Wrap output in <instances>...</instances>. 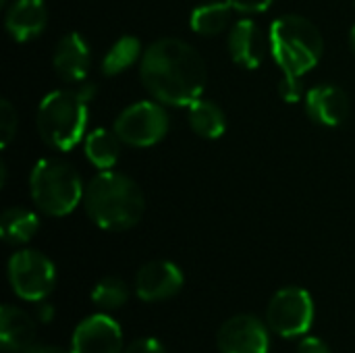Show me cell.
Listing matches in <instances>:
<instances>
[{
  "instance_id": "ac0fdd59",
  "label": "cell",
  "mask_w": 355,
  "mask_h": 353,
  "mask_svg": "<svg viewBox=\"0 0 355 353\" xmlns=\"http://www.w3.org/2000/svg\"><path fill=\"white\" fill-rule=\"evenodd\" d=\"M189 125L198 135L206 139H218L227 129V117L216 102L198 98L193 104H189Z\"/></svg>"
},
{
  "instance_id": "484cf974",
  "label": "cell",
  "mask_w": 355,
  "mask_h": 353,
  "mask_svg": "<svg viewBox=\"0 0 355 353\" xmlns=\"http://www.w3.org/2000/svg\"><path fill=\"white\" fill-rule=\"evenodd\" d=\"M123 353H166V350L162 347V343H160L158 339L144 337V339L133 341L129 347H125Z\"/></svg>"
},
{
  "instance_id": "7402d4cb",
  "label": "cell",
  "mask_w": 355,
  "mask_h": 353,
  "mask_svg": "<svg viewBox=\"0 0 355 353\" xmlns=\"http://www.w3.org/2000/svg\"><path fill=\"white\" fill-rule=\"evenodd\" d=\"M127 300H129V287L119 277H106L98 281L92 289V302L96 308H102V310L123 308Z\"/></svg>"
},
{
  "instance_id": "277c9868",
  "label": "cell",
  "mask_w": 355,
  "mask_h": 353,
  "mask_svg": "<svg viewBox=\"0 0 355 353\" xmlns=\"http://www.w3.org/2000/svg\"><path fill=\"white\" fill-rule=\"evenodd\" d=\"M87 100L79 89L50 92L37 106L35 125L42 139L56 150L75 148L87 129Z\"/></svg>"
},
{
  "instance_id": "4fadbf2b",
  "label": "cell",
  "mask_w": 355,
  "mask_h": 353,
  "mask_svg": "<svg viewBox=\"0 0 355 353\" xmlns=\"http://www.w3.org/2000/svg\"><path fill=\"white\" fill-rule=\"evenodd\" d=\"M52 64H54L56 75L62 81L81 83L92 64V52H89V44L85 42V37L75 31L62 35L54 48Z\"/></svg>"
},
{
  "instance_id": "ffe728a7",
  "label": "cell",
  "mask_w": 355,
  "mask_h": 353,
  "mask_svg": "<svg viewBox=\"0 0 355 353\" xmlns=\"http://www.w3.org/2000/svg\"><path fill=\"white\" fill-rule=\"evenodd\" d=\"M231 10L233 6L227 0L202 4L191 12V19H189L191 29L200 35H216L225 31L227 25L231 23Z\"/></svg>"
},
{
  "instance_id": "9a60e30c",
  "label": "cell",
  "mask_w": 355,
  "mask_h": 353,
  "mask_svg": "<svg viewBox=\"0 0 355 353\" xmlns=\"http://www.w3.org/2000/svg\"><path fill=\"white\" fill-rule=\"evenodd\" d=\"M6 29L12 40L29 42L42 35L48 23V8L44 0H15L6 10Z\"/></svg>"
},
{
  "instance_id": "d6986e66",
  "label": "cell",
  "mask_w": 355,
  "mask_h": 353,
  "mask_svg": "<svg viewBox=\"0 0 355 353\" xmlns=\"http://www.w3.org/2000/svg\"><path fill=\"white\" fill-rule=\"evenodd\" d=\"M85 156L87 160L100 169V171H110L121 156V137L116 131L108 129H96L85 137Z\"/></svg>"
},
{
  "instance_id": "f1b7e54d",
  "label": "cell",
  "mask_w": 355,
  "mask_h": 353,
  "mask_svg": "<svg viewBox=\"0 0 355 353\" xmlns=\"http://www.w3.org/2000/svg\"><path fill=\"white\" fill-rule=\"evenodd\" d=\"M12 353H67L62 347H58V345H37V343H33V345H29V347H25V350H21V352H12Z\"/></svg>"
},
{
  "instance_id": "7c38bea8",
  "label": "cell",
  "mask_w": 355,
  "mask_h": 353,
  "mask_svg": "<svg viewBox=\"0 0 355 353\" xmlns=\"http://www.w3.org/2000/svg\"><path fill=\"white\" fill-rule=\"evenodd\" d=\"M308 117L324 127H339L349 117V96L343 87L320 83L306 94Z\"/></svg>"
},
{
  "instance_id": "3957f363",
  "label": "cell",
  "mask_w": 355,
  "mask_h": 353,
  "mask_svg": "<svg viewBox=\"0 0 355 353\" xmlns=\"http://www.w3.org/2000/svg\"><path fill=\"white\" fill-rule=\"evenodd\" d=\"M268 48L287 77H304L324 52L320 29L302 15H283L270 25Z\"/></svg>"
},
{
  "instance_id": "44dd1931",
  "label": "cell",
  "mask_w": 355,
  "mask_h": 353,
  "mask_svg": "<svg viewBox=\"0 0 355 353\" xmlns=\"http://www.w3.org/2000/svg\"><path fill=\"white\" fill-rule=\"evenodd\" d=\"M139 56H144L141 52V42L135 35H123L119 37L110 50L106 52L104 60H102V73L108 77L121 75L125 73Z\"/></svg>"
},
{
  "instance_id": "52a82bcc",
  "label": "cell",
  "mask_w": 355,
  "mask_h": 353,
  "mask_svg": "<svg viewBox=\"0 0 355 353\" xmlns=\"http://www.w3.org/2000/svg\"><path fill=\"white\" fill-rule=\"evenodd\" d=\"M314 322L312 295L302 287L279 289L266 308V325L283 339L304 337Z\"/></svg>"
},
{
  "instance_id": "30bf717a",
  "label": "cell",
  "mask_w": 355,
  "mask_h": 353,
  "mask_svg": "<svg viewBox=\"0 0 355 353\" xmlns=\"http://www.w3.org/2000/svg\"><path fill=\"white\" fill-rule=\"evenodd\" d=\"M185 283L183 270L168 260L144 264L135 275V295L146 304H158L175 298Z\"/></svg>"
},
{
  "instance_id": "603a6c76",
  "label": "cell",
  "mask_w": 355,
  "mask_h": 353,
  "mask_svg": "<svg viewBox=\"0 0 355 353\" xmlns=\"http://www.w3.org/2000/svg\"><path fill=\"white\" fill-rule=\"evenodd\" d=\"M17 127H19V117H17L15 106L10 104V100H2L0 104V146L2 148H6L15 139Z\"/></svg>"
},
{
  "instance_id": "7a4b0ae2",
  "label": "cell",
  "mask_w": 355,
  "mask_h": 353,
  "mask_svg": "<svg viewBox=\"0 0 355 353\" xmlns=\"http://www.w3.org/2000/svg\"><path fill=\"white\" fill-rule=\"evenodd\" d=\"M83 208L96 227L104 231H127L141 221L146 200L139 185L125 173L100 171L85 185Z\"/></svg>"
},
{
  "instance_id": "5bb4252c",
  "label": "cell",
  "mask_w": 355,
  "mask_h": 353,
  "mask_svg": "<svg viewBox=\"0 0 355 353\" xmlns=\"http://www.w3.org/2000/svg\"><path fill=\"white\" fill-rule=\"evenodd\" d=\"M231 58L243 69H258L264 60L266 40L262 29L252 19H241L233 25L229 33Z\"/></svg>"
},
{
  "instance_id": "ba28073f",
  "label": "cell",
  "mask_w": 355,
  "mask_h": 353,
  "mask_svg": "<svg viewBox=\"0 0 355 353\" xmlns=\"http://www.w3.org/2000/svg\"><path fill=\"white\" fill-rule=\"evenodd\" d=\"M114 131L123 144L135 148H150L164 139L168 131V114L162 102L141 100L127 106L114 121Z\"/></svg>"
},
{
  "instance_id": "2e32d148",
  "label": "cell",
  "mask_w": 355,
  "mask_h": 353,
  "mask_svg": "<svg viewBox=\"0 0 355 353\" xmlns=\"http://www.w3.org/2000/svg\"><path fill=\"white\" fill-rule=\"evenodd\" d=\"M35 320L17 306H4L0 310V343L6 353L21 352L35 343Z\"/></svg>"
},
{
  "instance_id": "8fae6325",
  "label": "cell",
  "mask_w": 355,
  "mask_h": 353,
  "mask_svg": "<svg viewBox=\"0 0 355 353\" xmlns=\"http://www.w3.org/2000/svg\"><path fill=\"white\" fill-rule=\"evenodd\" d=\"M69 353H123V331L106 314H92L81 320L71 339Z\"/></svg>"
},
{
  "instance_id": "f546056e",
  "label": "cell",
  "mask_w": 355,
  "mask_h": 353,
  "mask_svg": "<svg viewBox=\"0 0 355 353\" xmlns=\"http://www.w3.org/2000/svg\"><path fill=\"white\" fill-rule=\"evenodd\" d=\"M349 46H352V52L355 54V25L352 27V31H349Z\"/></svg>"
},
{
  "instance_id": "d4e9b609",
  "label": "cell",
  "mask_w": 355,
  "mask_h": 353,
  "mask_svg": "<svg viewBox=\"0 0 355 353\" xmlns=\"http://www.w3.org/2000/svg\"><path fill=\"white\" fill-rule=\"evenodd\" d=\"M233 10L239 12H248V15H256V12H264L272 6L275 0H227Z\"/></svg>"
},
{
  "instance_id": "4316f807",
  "label": "cell",
  "mask_w": 355,
  "mask_h": 353,
  "mask_svg": "<svg viewBox=\"0 0 355 353\" xmlns=\"http://www.w3.org/2000/svg\"><path fill=\"white\" fill-rule=\"evenodd\" d=\"M297 353H333L329 350V345L318 339V337H306L300 341L297 345Z\"/></svg>"
},
{
  "instance_id": "5b68a950",
  "label": "cell",
  "mask_w": 355,
  "mask_h": 353,
  "mask_svg": "<svg viewBox=\"0 0 355 353\" xmlns=\"http://www.w3.org/2000/svg\"><path fill=\"white\" fill-rule=\"evenodd\" d=\"M33 204L48 216H67L83 200V183L77 169L60 158H42L29 177Z\"/></svg>"
},
{
  "instance_id": "cb8c5ba5",
  "label": "cell",
  "mask_w": 355,
  "mask_h": 353,
  "mask_svg": "<svg viewBox=\"0 0 355 353\" xmlns=\"http://www.w3.org/2000/svg\"><path fill=\"white\" fill-rule=\"evenodd\" d=\"M279 94L289 104L300 102L302 100V94H304V89H302V77H287L285 75V79L279 83Z\"/></svg>"
},
{
  "instance_id": "6da1fadb",
  "label": "cell",
  "mask_w": 355,
  "mask_h": 353,
  "mask_svg": "<svg viewBox=\"0 0 355 353\" xmlns=\"http://www.w3.org/2000/svg\"><path fill=\"white\" fill-rule=\"evenodd\" d=\"M139 77L154 100L168 106H189L202 98L208 71L191 44L179 37H160L144 50Z\"/></svg>"
},
{
  "instance_id": "83f0119b",
  "label": "cell",
  "mask_w": 355,
  "mask_h": 353,
  "mask_svg": "<svg viewBox=\"0 0 355 353\" xmlns=\"http://www.w3.org/2000/svg\"><path fill=\"white\" fill-rule=\"evenodd\" d=\"M35 318H37V322L48 325V322L54 318V308H52L50 304L40 302V306H37V310H35Z\"/></svg>"
},
{
  "instance_id": "9c48e42d",
  "label": "cell",
  "mask_w": 355,
  "mask_h": 353,
  "mask_svg": "<svg viewBox=\"0 0 355 353\" xmlns=\"http://www.w3.org/2000/svg\"><path fill=\"white\" fill-rule=\"evenodd\" d=\"M220 353H268L270 335L266 325L252 314H237L223 322L216 335Z\"/></svg>"
},
{
  "instance_id": "e0dca14e",
  "label": "cell",
  "mask_w": 355,
  "mask_h": 353,
  "mask_svg": "<svg viewBox=\"0 0 355 353\" xmlns=\"http://www.w3.org/2000/svg\"><path fill=\"white\" fill-rule=\"evenodd\" d=\"M40 231V218L27 208H8L0 216V235L8 246H23Z\"/></svg>"
},
{
  "instance_id": "8992f818",
  "label": "cell",
  "mask_w": 355,
  "mask_h": 353,
  "mask_svg": "<svg viewBox=\"0 0 355 353\" xmlns=\"http://www.w3.org/2000/svg\"><path fill=\"white\" fill-rule=\"evenodd\" d=\"M8 283L19 300L40 304L56 287V268L46 254L19 250L8 260Z\"/></svg>"
}]
</instances>
